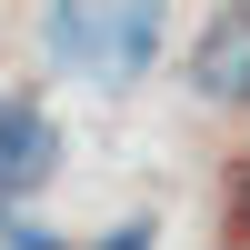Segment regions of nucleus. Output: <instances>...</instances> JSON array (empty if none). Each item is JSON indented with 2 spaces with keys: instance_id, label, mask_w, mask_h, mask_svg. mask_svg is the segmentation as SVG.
I'll list each match as a JSON object with an SVG mask.
<instances>
[{
  "instance_id": "423d86ee",
  "label": "nucleus",
  "mask_w": 250,
  "mask_h": 250,
  "mask_svg": "<svg viewBox=\"0 0 250 250\" xmlns=\"http://www.w3.org/2000/svg\"><path fill=\"white\" fill-rule=\"evenodd\" d=\"M230 230L250 240V170H230Z\"/></svg>"
},
{
  "instance_id": "f257e3e1",
  "label": "nucleus",
  "mask_w": 250,
  "mask_h": 250,
  "mask_svg": "<svg viewBox=\"0 0 250 250\" xmlns=\"http://www.w3.org/2000/svg\"><path fill=\"white\" fill-rule=\"evenodd\" d=\"M40 60L120 100L170 60V0H40Z\"/></svg>"
},
{
  "instance_id": "39448f33",
  "label": "nucleus",
  "mask_w": 250,
  "mask_h": 250,
  "mask_svg": "<svg viewBox=\"0 0 250 250\" xmlns=\"http://www.w3.org/2000/svg\"><path fill=\"white\" fill-rule=\"evenodd\" d=\"M100 250H160V240H150V220H120V230H100Z\"/></svg>"
},
{
  "instance_id": "7ed1b4c3",
  "label": "nucleus",
  "mask_w": 250,
  "mask_h": 250,
  "mask_svg": "<svg viewBox=\"0 0 250 250\" xmlns=\"http://www.w3.org/2000/svg\"><path fill=\"white\" fill-rule=\"evenodd\" d=\"M50 170H60V120L30 90H0V200L50 190Z\"/></svg>"
},
{
  "instance_id": "f03ea898",
  "label": "nucleus",
  "mask_w": 250,
  "mask_h": 250,
  "mask_svg": "<svg viewBox=\"0 0 250 250\" xmlns=\"http://www.w3.org/2000/svg\"><path fill=\"white\" fill-rule=\"evenodd\" d=\"M180 80H190L200 110H240V120H250V0H220V10L200 20Z\"/></svg>"
},
{
  "instance_id": "20e7f679",
  "label": "nucleus",
  "mask_w": 250,
  "mask_h": 250,
  "mask_svg": "<svg viewBox=\"0 0 250 250\" xmlns=\"http://www.w3.org/2000/svg\"><path fill=\"white\" fill-rule=\"evenodd\" d=\"M0 250H70V240H50L40 220H10V230H0Z\"/></svg>"
}]
</instances>
